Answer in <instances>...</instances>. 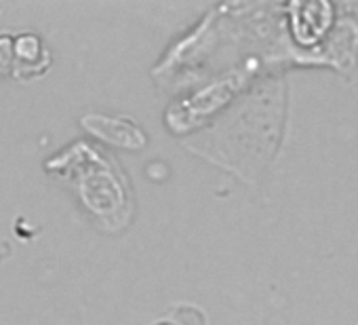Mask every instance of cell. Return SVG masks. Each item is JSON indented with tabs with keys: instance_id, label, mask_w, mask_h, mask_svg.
I'll list each match as a JSON object with an SVG mask.
<instances>
[{
	"instance_id": "1",
	"label": "cell",
	"mask_w": 358,
	"mask_h": 325,
	"mask_svg": "<svg viewBox=\"0 0 358 325\" xmlns=\"http://www.w3.org/2000/svg\"><path fill=\"white\" fill-rule=\"evenodd\" d=\"M83 127H87L91 133H95L112 144H120V146H129V148H137L143 144V137L137 129H133L129 123L114 120L108 116H95V114L85 116Z\"/></svg>"
},
{
	"instance_id": "2",
	"label": "cell",
	"mask_w": 358,
	"mask_h": 325,
	"mask_svg": "<svg viewBox=\"0 0 358 325\" xmlns=\"http://www.w3.org/2000/svg\"><path fill=\"white\" fill-rule=\"evenodd\" d=\"M158 325H169V323H158Z\"/></svg>"
}]
</instances>
